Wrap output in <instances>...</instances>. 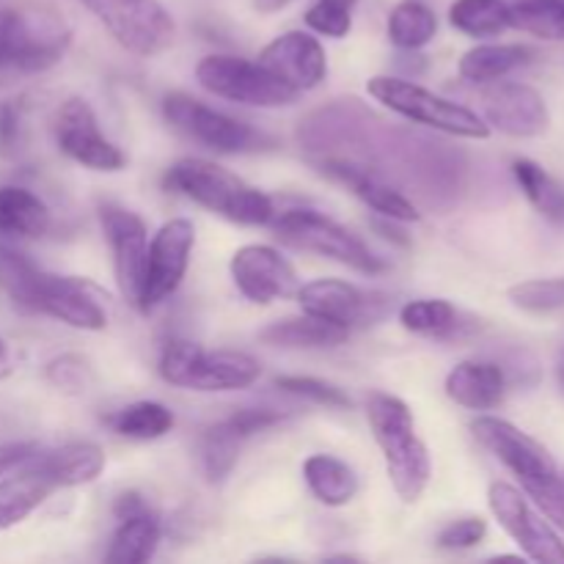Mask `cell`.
I'll return each instance as SVG.
<instances>
[{
	"mask_svg": "<svg viewBox=\"0 0 564 564\" xmlns=\"http://www.w3.org/2000/svg\"><path fill=\"white\" fill-rule=\"evenodd\" d=\"M284 419V413L270 411V408H246V411L213 424L202 438V463L209 482H224L231 468L237 466L242 444L257 433L281 424Z\"/></svg>",
	"mask_w": 564,
	"mask_h": 564,
	"instance_id": "20",
	"label": "cell"
},
{
	"mask_svg": "<svg viewBox=\"0 0 564 564\" xmlns=\"http://www.w3.org/2000/svg\"><path fill=\"white\" fill-rule=\"evenodd\" d=\"M132 55L152 58L174 44L176 25L160 0H77Z\"/></svg>",
	"mask_w": 564,
	"mask_h": 564,
	"instance_id": "7",
	"label": "cell"
},
{
	"mask_svg": "<svg viewBox=\"0 0 564 564\" xmlns=\"http://www.w3.org/2000/svg\"><path fill=\"white\" fill-rule=\"evenodd\" d=\"M31 314H44L77 330H105L108 325V308L88 281L55 275L47 270H42L36 281Z\"/></svg>",
	"mask_w": 564,
	"mask_h": 564,
	"instance_id": "14",
	"label": "cell"
},
{
	"mask_svg": "<svg viewBox=\"0 0 564 564\" xmlns=\"http://www.w3.org/2000/svg\"><path fill=\"white\" fill-rule=\"evenodd\" d=\"M438 33V17L422 0H402L389 14V39L402 50H419Z\"/></svg>",
	"mask_w": 564,
	"mask_h": 564,
	"instance_id": "32",
	"label": "cell"
},
{
	"mask_svg": "<svg viewBox=\"0 0 564 564\" xmlns=\"http://www.w3.org/2000/svg\"><path fill=\"white\" fill-rule=\"evenodd\" d=\"M196 80L204 91L251 108H284L301 97L295 88L270 75L259 61L240 55H207L198 61Z\"/></svg>",
	"mask_w": 564,
	"mask_h": 564,
	"instance_id": "8",
	"label": "cell"
},
{
	"mask_svg": "<svg viewBox=\"0 0 564 564\" xmlns=\"http://www.w3.org/2000/svg\"><path fill=\"white\" fill-rule=\"evenodd\" d=\"M367 419L375 444L383 452L386 471L397 496L405 505H416L433 477V460L424 441L419 438L411 408L400 397L372 391L367 400Z\"/></svg>",
	"mask_w": 564,
	"mask_h": 564,
	"instance_id": "2",
	"label": "cell"
},
{
	"mask_svg": "<svg viewBox=\"0 0 564 564\" xmlns=\"http://www.w3.org/2000/svg\"><path fill=\"white\" fill-rule=\"evenodd\" d=\"M290 3H292V0H253V6H257L262 14H273V11L286 9Z\"/></svg>",
	"mask_w": 564,
	"mask_h": 564,
	"instance_id": "45",
	"label": "cell"
},
{
	"mask_svg": "<svg viewBox=\"0 0 564 564\" xmlns=\"http://www.w3.org/2000/svg\"><path fill=\"white\" fill-rule=\"evenodd\" d=\"M358 0H317L306 11V25L319 36L345 39L352 31V14Z\"/></svg>",
	"mask_w": 564,
	"mask_h": 564,
	"instance_id": "38",
	"label": "cell"
},
{
	"mask_svg": "<svg viewBox=\"0 0 564 564\" xmlns=\"http://www.w3.org/2000/svg\"><path fill=\"white\" fill-rule=\"evenodd\" d=\"M534 50L529 44H479L460 58V77L468 83H494L532 64Z\"/></svg>",
	"mask_w": 564,
	"mask_h": 564,
	"instance_id": "25",
	"label": "cell"
},
{
	"mask_svg": "<svg viewBox=\"0 0 564 564\" xmlns=\"http://www.w3.org/2000/svg\"><path fill=\"white\" fill-rule=\"evenodd\" d=\"M510 28L564 42V0H521L510 6Z\"/></svg>",
	"mask_w": 564,
	"mask_h": 564,
	"instance_id": "35",
	"label": "cell"
},
{
	"mask_svg": "<svg viewBox=\"0 0 564 564\" xmlns=\"http://www.w3.org/2000/svg\"><path fill=\"white\" fill-rule=\"evenodd\" d=\"M446 394L468 411H494L507 397V372L494 361H460L446 375Z\"/></svg>",
	"mask_w": 564,
	"mask_h": 564,
	"instance_id": "23",
	"label": "cell"
},
{
	"mask_svg": "<svg viewBox=\"0 0 564 564\" xmlns=\"http://www.w3.org/2000/svg\"><path fill=\"white\" fill-rule=\"evenodd\" d=\"M44 378L66 394H86L88 386L94 383V369L77 352H64L44 367Z\"/></svg>",
	"mask_w": 564,
	"mask_h": 564,
	"instance_id": "40",
	"label": "cell"
},
{
	"mask_svg": "<svg viewBox=\"0 0 564 564\" xmlns=\"http://www.w3.org/2000/svg\"><path fill=\"white\" fill-rule=\"evenodd\" d=\"M99 224H102L110 251H113V270L121 295L132 306H138L149 257L147 224L132 209L119 207V204H102L99 207Z\"/></svg>",
	"mask_w": 564,
	"mask_h": 564,
	"instance_id": "15",
	"label": "cell"
},
{
	"mask_svg": "<svg viewBox=\"0 0 564 564\" xmlns=\"http://www.w3.org/2000/svg\"><path fill=\"white\" fill-rule=\"evenodd\" d=\"M262 364L248 352L204 350L187 339H171L160 352V378L187 391H240L253 386Z\"/></svg>",
	"mask_w": 564,
	"mask_h": 564,
	"instance_id": "3",
	"label": "cell"
},
{
	"mask_svg": "<svg viewBox=\"0 0 564 564\" xmlns=\"http://www.w3.org/2000/svg\"><path fill=\"white\" fill-rule=\"evenodd\" d=\"M319 169L328 180L345 185L352 196L361 198L367 207H372L383 218L397 220V224H413V220L422 218L411 198L402 196L394 185H389L378 171L367 169V165L352 163V160L345 158H328L323 160Z\"/></svg>",
	"mask_w": 564,
	"mask_h": 564,
	"instance_id": "22",
	"label": "cell"
},
{
	"mask_svg": "<svg viewBox=\"0 0 564 564\" xmlns=\"http://www.w3.org/2000/svg\"><path fill=\"white\" fill-rule=\"evenodd\" d=\"M36 452V444H0V477L20 466V463H25Z\"/></svg>",
	"mask_w": 564,
	"mask_h": 564,
	"instance_id": "44",
	"label": "cell"
},
{
	"mask_svg": "<svg viewBox=\"0 0 564 564\" xmlns=\"http://www.w3.org/2000/svg\"><path fill=\"white\" fill-rule=\"evenodd\" d=\"M303 479L314 499L325 507H347L358 496V477L334 455H312L303 463Z\"/></svg>",
	"mask_w": 564,
	"mask_h": 564,
	"instance_id": "26",
	"label": "cell"
},
{
	"mask_svg": "<svg viewBox=\"0 0 564 564\" xmlns=\"http://www.w3.org/2000/svg\"><path fill=\"white\" fill-rule=\"evenodd\" d=\"M273 231L284 246L297 251L317 253V257L334 259L345 268L364 275H378L386 270V262L347 226L317 209H286L275 213Z\"/></svg>",
	"mask_w": 564,
	"mask_h": 564,
	"instance_id": "5",
	"label": "cell"
},
{
	"mask_svg": "<svg viewBox=\"0 0 564 564\" xmlns=\"http://www.w3.org/2000/svg\"><path fill=\"white\" fill-rule=\"evenodd\" d=\"M44 457H47L55 477L61 479V488L94 482L105 468V452L88 441H75V444H66L61 449L44 452Z\"/></svg>",
	"mask_w": 564,
	"mask_h": 564,
	"instance_id": "31",
	"label": "cell"
},
{
	"mask_svg": "<svg viewBox=\"0 0 564 564\" xmlns=\"http://www.w3.org/2000/svg\"><path fill=\"white\" fill-rule=\"evenodd\" d=\"M523 494H527L529 499L543 510V516L549 518V521H554L564 532V474L562 471L538 479V482L523 485Z\"/></svg>",
	"mask_w": 564,
	"mask_h": 564,
	"instance_id": "41",
	"label": "cell"
},
{
	"mask_svg": "<svg viewBox=\"0 0 564 564\" xmlns=\"http://www.w3.org/2000/svg\"><path fill=\"white\" fill-rule=\"evenodd\" d=\"M160 521L149 510L121 518L119 529L110 538V549L105 562L110 564H143L158 554Z\"/></svg>",
	"mask_w": 564,
	"mask_h": 564,
	"instance_id": "27",
	"label": "cell"
},
{
	"mask_svg": "<svg viewBox=\"0 0 564 564\" xmlns=\"http://www.w3.org/2000/svg\"><path fill=\"white\" fill-rule=\"evenodd\" d=\"M69 42V28L58 17L0 6V69H50L64 58Z\"/></svg>",
	"mask_w": 564,
	"mask_h": 564,
	"instance_id": "6",
	"label": "cell"
},
{
	"mask_svg": "<svg viewBox=\"0 0 564 564\" xmlns=\"http://www.w3.org/2000/svg\"><path fill=\"white\" fill-rule=\"evenodd\" d=\"M512 174H516L518 185H521L523 196L534 204L543 218L554 220V224H564V185L556 182L549 171L540 163L529 158H518L512 163Z\"/></svg>",
	"mask_w": 564,
	"mask_h": 564,
	"instance_id": "29",
	"label": "cell"
},
{
	"mask_svg": "<svg viewBox=\"0 0 564 564\" xmlns=\"http://www.w3.org/2000/svg\"><path fill=\"white\" fill-rule=\"evenodd\" d=\"M11 375V356H9V347H6V341L0 339V380L9 378Z\"/></svg>",
	"mask_w": 564,
	"mask_h": 564,
	"instance_id": "46",
	"label": "cell"
},
{
	"mask_svg": "<svg viewBox=\"0 0 564 564\" xmlns=\"http://www.w3.org/2000/svg\"><path fill=\"white\" fill-rule=\"evenodd\" d=\"M53 215L50 207L33 191L20 185L0 187V235L9 237H44Z\"/></svg>",
	"mask_w": 564,
	"mask_h": 564,
	"instance_id": "24",
	"label": "cell"
},
{
	"mask_svg": "<svg viewBox=\"0 0 564 564\" xmlns=\"http://www.w3.org/2000/svg\"><path fill=\"white\" fill-rule=\"evenodd\" d=\"M449 22L466 36H499L510 28V3L505 0H455L449 9Z\"/></svg>",
	"mask_w": 564,
	"mask_h": 564,
	"instance_id": "33",
	"label": "cell"
},
{
	"mask_svg": "<svg viewBox=\"0 0 564 564\" xmlns=\"http://www.w3.org/2000/svg\"><path fill=\"white\" fill-rule=\"evenodd\" d=\"M562 380H564V364H562Z\"/></svg>",
	"mask_w": 564,
	"mask_h": 564,
	"instance_id": "47",
	"label": "cell"
},
{
	"mask_svg": "<svg viewBox=\"0 0 564 564\" xmlns=\"http://www.w3.org/2000/svg\"><path fill=\"white\" fill-rule=\"evenodd\" d=\"M275 386L281 391H286V394L314 402V405L350 408V397L339 386L328 383V380L308 378V375H284V378H275Z\"/></svg>",
	"mask_w": 564,
	"mask_h": 564,
	"instance_id": "39",
	"label": "cell"
},
{
	"mask_svg": "<svg viewBox=\"0 0 564 564\" xmlns=\"http://www.w3.org/2000/svg\"><path fill=\"white\" fill-rule=\"evenodd\" d=\"M165 187L231 224L268 226L275 218V204L268 193L248 185L235 171L202 158L176 160L165 171Z\"/></svg>",
	"mask_w": 564,
	"mask_h": 564,
	"instance_id": "1",
	"label": "cell"
},
{
	"mask_svg": "<svg viewBox=\"0 0 564 564\" xmlns=\"http://www.w3.org/2000/svg\"><path fill=\"white\" fill-rule=\"evenodd\" d=\"M295 297L303 312L345 330L380 323L391 312V297L386 292L361 290L339 279H317L303 284Z\"/></svg>",
	"mask_w": 564,
	"mask_h": 564,
	"instance_id": "12",
	"label": "cell"
},
{
	"mask_svg": "<svg viewBox=\"0 0 564 564\" xmlns=\"http://www.w3.org/2000/svg\"><path fill=\"white\" fill-rule=\"evenodd\" d=\"M485 86L482 119L490 127L512 138H538L549 130V105L538 88L512 80H494Z\"/></svg>",
	"mask_w": 564,
	"mask_h": 564,
	"instance_id": "18",
	"label": "cell"
},
{
	"mask_svg": "<svg viewBox=\"0 0 564 564\" xmlns=\"http://www.w3.org/2000/svg\"><path fill=\"white\" fill-rule=\"evenodd\" d=\"M402 328L419 336H449L457 330V308L441 297L411 301L400 308Z\"/></svg>",
	"mask_w": 564,
	"mask_h": 564,
	"instance_id": "36",
	"label": "cell"
},
{
	"mask_svg": "<svg viewBox=\"0 0 564 564\" xmlns=\"http://www.w3.org/2000/svg\"><path fill=\"white\" fill-rule=\"evenodd\" d=\"M39 275H42V268L28 253L0 242V292L20 312H31L33 290H36Z\"/></svg>",
	"mask_w": 564,
	"mask_h": 564,
	"instance_id": "34",
	"label": "cell"
},
{
	"mask_svg": "<svg viewBox=\"0 0 564 564\" xmlns=\"http://www.w3.org/2000/svg\"><path fill=\"white\" fill-rule=\"evenodd\" d=\"M193 246H196V226L187 218H174L158 229L149 242L147 273H143L138 308L149 314L160 303L169 301L180 290L187 268H191Z\"/></svg>",
	"mask_w": 564,
	"mask_h": 564,
	"instance_id": "10",
	"label": "cell"
},
{
	"mask_svg": "<svg viewBox=\"0 0 564 564\" xmlns=\"http://www.w3.org/2000/svg\"><path fill=\"white\" fill-rule=\"evenodd\" d=\"M55 143L77 165L113 174L127 165V154L99 130L97 113L83 97H69L53 121Z\"/></svg>",
	"mask_w": 564,
	"mask_h": 564,
	"instance_id": "13",
	"label": "cell"
},
{
	"mask_svg": "<svg viewBox=\"0 0 564 564\" xmlns=\"http://www.w3.org/2000/svg\"><path fill=\"white\" fill-rule=\"evenodd\" d=\"M55 490H64L61 479L50 468L47 457L39 452L3 474L0 477V532L33 516Z\"/></svg>",
	"mask_w": 564,
	"mask_h": 564,
	"instance_id": "21",
	"label": "cell"
},
{
	"mask_svg": "<svg viewBox=\"0 0 564 564\" xmlns=\"http://www.w3.org/2000/svg\"><path fill=\"white\" fill-rule=\"evenodd\" d=\"M20 105L17 102H0V152H14L20 143Z\"/></svg>",
	"mask_w": 564,
	"mask_h": 564,
	"instance_id": "43",
	"label": "cell"
},
{
	"mask_svg": "<svg viewBox=\"0 0 564 564\" xmlns=\"http://www.w3.org/2000/svg\"><path fill=\"white\" fill-rule=\"evenodd\" d=\"M259 64L295 88L297 94L312 91L328 75V55L317 36L306 31H286L275 36L268 47L259 53Z\"/></svg>",
	"mask_w": 564,
	"mask_h": 564,
	"instance_id": "19",
	"label": "cell"
},
{
	"mask_svg": "<svg viewBox=\"0 0 564 564\" xmlns=\"http://www.w3.org/2000/svg\"><path fill=\"white\" fill-rule=\"evenodd\" d=\"M488 505L496 521L518 543V549L534 562L564 564V543L549 521L529 505V496L507 482L488 488Z\"/></svg>",
	"mask_w": 564,
	"mask_h": 564,
	"instance_id": "11",
	"label": "cell"
},
{
	"mask_svg": "<svg viewBox=\"0 0 564 564\" xmlns=\"http://www.w3.org/2000/svg\"><path fill=\"white\" fill-rule=\"evenodd\" d=\"M347 336H350V330L303 312V317L279 319V323L268 325V328L259 334V339H262L264 345L273 347H306L308 350V347H336L341 345Z\"/></svg>",
	"mask_w": 564,
	"mask_h": 564,
	"instance_id": "28",
	"label": "cell"
},
{
	"mask_svg": "<svg viewBox=\"0 0 564 564\" xmlns=\"http://www.w3.org/2000/svg\"><path fill=\"white\" fill-rule=\"evenodd\" d=\"M510 301L529 314H551L564 308V279H532L510 286Z\"/></svg>",
	"mask_w": 564,
	"mask_h": 564,
	"instance_id": "37",
	"label": "cell"
},
{
	"mask_svg": "<svg viewBox=\"0 0 564 564\" xmlns=\"http://www.w3.org/2000/svg\"><path fill=\"white\" fill-rule=\"evenodd\" d=\"M110 430L121 438L132 441H158L174 430V413L163 405V402H132V405L121 408L113 416H108Z\"/></svg>",
	"mask_w": 564,
	"mask_h": 564,
	"instance_id": "30",
	"label": "cell"
},
{
	"mask_svg": "<svg viewBox=\"0 0 564 564\" xmlns=\"http://www.w3.org/2000/svg\"><path fill=\"white\" fill-rule=\"evenodd\" d=\"M229 270L240 295L248 297L251 303H262V306L273 301H284V297H295L297 290H301L295 268L273 246L253 242V246L237 248Z\"/></svg>",
	"mask_w": 564,
	"mask_h": 564,
	"instance_id": "16",
	"label": "cell"
},
{
	"mask_svg": "<svg viewBox=\"0 0 564 564\" xmlns=\"http://www.w3.org/2000/svg\"><path fill=\"white\" fill-rule=\"evenodd\" d=\"M471 433L496 460H501L512 474H516L521 485L538 482V479L551 477V474L560 471V466H556V460L551 457V452L545 449L540 441H534L532 435H527L523 430H518L516 424L505 422V419L479 416L477 422L471 424Z\"/></svg>",
	"mask_w": 564,
	"mask_h": 564,
	"instance_id": "17",
	"label": "cell"
},
{
	"mask_svg": "<svg viewBox=\"0 0 564 564\" xmlns=\"http://www.w3.org/2000/svg\"><path fill=\"white\" fill-rule=\"evenodd\" d=\"M163 113L180 132H185L193 141L204 143V147L215 149V152L237 154V152H251L259 149L264 141L262 132L253 130L246 121L226 116L220 110L209 108L202 99L191 97V94H165L163 99Z\"/></svg>",
	"mask_w": 564,
	"mask_h": 564,
	"instance_id": "9",
	"label": "cell"
},
{
	"mask_svg": "<svg viewBox=\"0 0 564 564\" xmlns=\"http://www.w3.org/2000/svg\"><path fill=\"white\" fill-rule=\"evenodd\" d=\"M367 91L369 97L386 105L391 113L402 116L413 124L430 127V130L446 132V135L471 138V141H485L490 135V124L482 116L474 113L466 105L452 102V99L419 86V83L378 75L367 83Z\"/></svg>",
	"mask_w": 564,
	"mask_h": 564,
	"instance_id": "4",
	"label": "cell"
},
{
	"mask_svg": "<svg viewBox=\"0 0 564 564\" xmlns=\"http://www.w3.org/2000/svg\"><path fill=\"white\" fill-rule=\"evenodd\" d=\"M485 534H488V523L482 518H460L438 534V545L446 551H468L477 549Z\"/></svg>",
	"mask_w": 564,
	"mask_h": 564,
	"instance_id": "42",
	"label": "cell"
}]
</instances>
